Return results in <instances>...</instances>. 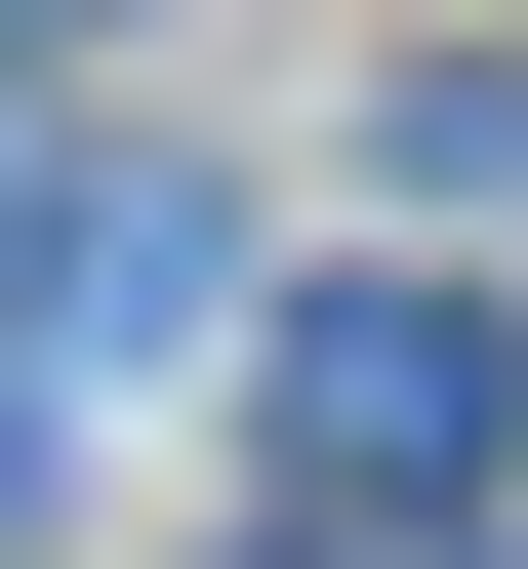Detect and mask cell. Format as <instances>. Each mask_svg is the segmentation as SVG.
I'll list each match as a JSON object with an SVG mask.
<instances>
[{
    "label": "cell",
    "instance_id": "cell-2",
    "mask_svg": "<svg viewBox=\"0 0 528 569\" xmlns=\"http://www.w3.org/2000/svg\"><path fill=\"white\" fill-rule=\"evenodd\" d=\"M407 203H528V82H407Z\"/></svg>",
    "mask_w": 528,
    "mask_h": 569
},
{
    "label": "cell",
    "instance_id": "cell-1",
    "mask_svg": "<svg viewBox=\"0 0 528 569\" xmlns=\"http://www.w3.org/2000/svg\"><path fill=\"white\" fill-rule=\"evenodd\" d=\"M245 367H285V488H326V529H488L528 488V326L488 284H285Z\"/></svg>",
    "mask_w": 528,
    "mask_h": 569
}]
</instances>
